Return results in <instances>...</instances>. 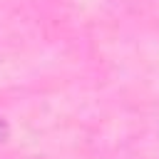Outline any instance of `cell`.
<instances>
[{"mask_svg":"<svg viewBox=\"0 0 159 159\" xmlns=\"http://www.w3.org/2000/svg\"><path fill=\"white\" fill-rule=\"evenodd\" d=\"M5 132H7V127H5V124H2V122H0V139H2V137H5Z\"/></svg>","mask_w":159,"mask_h":159,"instance_id":"1","label":"cell"}]
</instances>
